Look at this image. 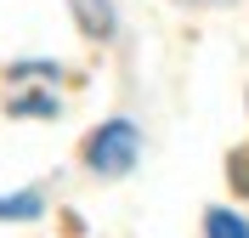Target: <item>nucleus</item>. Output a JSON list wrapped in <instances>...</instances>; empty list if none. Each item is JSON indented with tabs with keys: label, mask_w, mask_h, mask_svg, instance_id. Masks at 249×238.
Returning <instances> with one entry per match:
<instances>
[{
	"label": "nucleus",
	"mask_w": 249,
	"mask_h": 238,
	"mask_svg": "<svg viewBox=\"0 0 249 238\" xmlns=\"http://www.w3.org/2000/svg\"><path fill=\"white\" fill-rule=\"evenodd\" d=\"M12 113H34V119H51V113H57V96H12Z\"/></svg>",
	"instance_id": "39448f33"
},
{
	"label": "nucleus",
	"mask_w": 249,
	"mask_h": 238,
	"mask_svg": "<svg viewBox=\"0 0 249 238\" xmlns=\"http://www.w3.org/2000/svg\"><path fill=\"white\" fill-rule=\"evenodd\" d=\"M12 74H17V79H57L62 68H57V63H12Z\"/></svg>",
	"instance_id": "423d86ee"
},
{
	"label": "nucleus",
	"mask_w": 249,
	"mask_h": 238,
	"mask_svg": "<svg viewBox=\"0 0 249 238\" xmlns=\"http://www.w3.org/2000/svg\"><path fill=\"white\" fill-rule=\"evenodd\" d=\"M204 233L210 238H249V221H238L232 210H210L204 216Z\"/></svg>",
	"instance_id": "20e7f679"
},
{
	"label": "nucleus",
	"mask_w": 249,
	"mask_h": 238,
	"mask_svg": "<svg viewBox=\"0 0 249 238\" xmlns=\"http://www.w3.org/2000/svg\"><path fill=\"white\" fill-rule=\"evenodd\" d=\"M227 176H232L238 193H249V147H244V153H232V170H227Z\"/></svg>",
	"instance_id": "0eeeda50"
},
{
	"label": "nucleus",
	"mask_w": 249,
	"mask_h": 238,
	"mask_svg": "<svg viewBox=\"0 0 249 238\" xmlns=\"http://www.w3.org/2000/svg\"><path fill=\"white\" fill-rule=\"evenodd\" d=\"M74 17H79V29L91 40H108L113 34V6L108 0H74Z\"/></svg>",
	"instance_id": "f03ea898"
},
{
	"label": "nucleus",
	"mask_w": 249,
	"mask_h": 238,
	"mask_svg": "<svg viewBox=\"0 0 249 238\" xmlns=\"http://www.w3.org/2000/svg\"><path fill=\"white\" fill-rule=\"evenodd\" d=\"M136 159H142V130H136V119H108V125L91 130V142H85V165H91L96 176H124Z\"/></svg>",
	"instance_id": "f257e3e1"
},
{
	"label": "nucleus",
	"mask_w": 249,
	"mask_h": 238,
	"mask_svg": "<svg viewBox=\"0 0 249 238\" xmlns=\"http://www.w3.org/2000/svg\"><path fill=\"white\" fill-rule=\"evenodd\" d=\"M40 193H12V199H0V221H34L40 216Z\"/></svg>",
	"instance_id": "7ed1b4c3"
}]
</instances>
